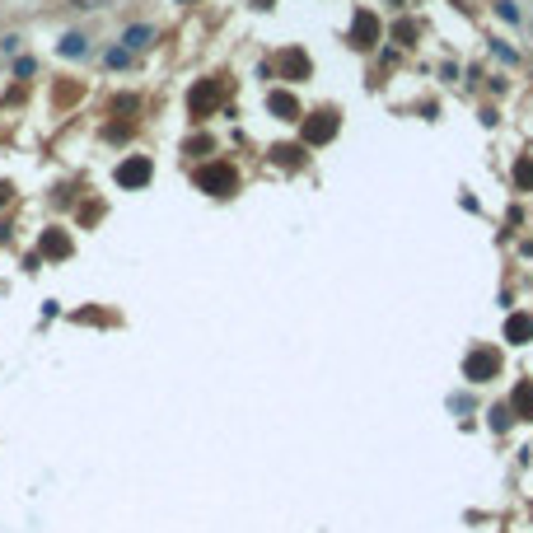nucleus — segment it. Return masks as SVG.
<instances>
[{
	"label": "nucleus",
	"instance_id": "obj_1",
	"mask_svg": "<svg viewBox=\"0 0 533 533\" xmlns=\"http://www.w3.org/2000/svg\"><path fill=\"white\" fill-rule=\"evenodd\" d=\"M197 188L211 192V197H234V192H239L234 164H225V159H216V164H202V169H197Z\"/></svg>",
	"mask_w": 533,
	"mask_h": 533
},
{
	"label": "nucleus",
	"instance_id": "obj_2",
	"mask_svg": "<svg viewBox=\"0 0 533 533\" xmlns=\"http://www.w3.org/2000/svg\"><path fill=\"white\" fill-rule=\"evenodd\" d=\"M112 178H117V188H126V192H141V188H150V178H155V164L145 155H126L117 169H112Z\"/></svg>",
	"mask_w": 533,
	"mask_h": 533
},
{
	"label": "nucleus",
	"instance_id": "obj_3",
	"mask_svg": "<svg viewBox=\"0 0 533 533\" xmlns=\"http://www.w3.org/2000/svg\"><path fill=\"white\" fill-rule=\"evenodd\" d=\"M220 103V80H197L188 89V112L192 117H211Z\"/></svg>",
	"mask_w": 533,
	"mask_h": 533
},
{
	"label": "nucleus",
	"instance_id": "obj_4",
	"mask_svg": "<svg viewBox=\"0 0 533 533\" xmlns=\"http://www.w3.org/2000/svg\"><path fill=\"white\" fill-rule=\"evenodd\" d=\"M496 370H501V356H496L491 346H482V351H472L468 361H463V375H468L472 384H486V379H496Z\"/></svg>",
	"mask_w": 533,
	"mask_h": 533
},
{
	"label": "nucleus",
	"instance_id": "obj_5",
	"mask_svg": "<svg viewBox=\"0 0 533 533\" xmlns=\"http://www.w3.org/2000/svg\"><path fill=\"white\" fill-rule=\"evenodd\" d=\"M332 136H337V112H332V108L304 117V141H309V145H323V141H332Z\"/></svg>",
	"mask_w": 533,
	"mask_h": 533
},
{
	"label": "nucleus",
	"instance_id": "obj_6",
	"mask_svg": "<svg viewBox=\"0 0 533 533\" xmlns=\"http://www.w3.org/2000/svg\"><path fill=\"white\" fill-rule=\"evenodd\" d=\"M351 43H356L361 52L379 43V19L370 15V10H361V15H356V24H351Z\"/></svg>",
	"mask_w": 533,
	"mask_h": 533
},
{
	"label": "nucleus",
	"instance_id": "obj_7",
	"mask_svg": "<svg viewBox=\"0 0 533 533\" xmlns=\"http://www.w3.org/2000/svg\"><path fill=\"white\" fill-rule=\"evenodd\" d=\"M266 108H271V117H281V122H295L299 117V98L290 94V89H271V94H266Z\"/></svg>",
	"mask_w": 533,
	"mask_h": 533
},
{
	"label": "nucleus",
	"instance_id": "obj_8",
	"mask_svg": "<svg viewBox=\"0 0 533 533\" xmlns=\"http://www.w3.org/2000/svg\"><path fill=\"white\" fill-rule=\"evenodd\" d=\"M281 75L285 80H309V75H314V66H309V57H304L299 47H285L281 52Z\"/></svg>",
	"mask_w": 533,
	"mask_h": 533
},
{
	"label": "nucleus",
	"instance_id": "obj_9",
	"mask_svg": "<svg viewBox=\"0 0 533 533\" xmlns=\"http://www.w3.org/2000/svg\"><path fill=\"white\" fill-rule=\"evenodd\" d=\"M43 253L61 262V257H70V253H75V243L66 239V230H47V234H43Z\"/></svg>",
	"mask_w": 533,
	"mask_h": 533
},
{
	"label": "nucleus",
	"instance_id": "obj_10",
	"mask_svg": "<svg viewBox=\"0 0 533 533\" xmlns=\"http://www.w3.org/2000/svg\"><path fill=\"white\" fill-rule=\"evenodd\" d=\"M150 43H155V24H131V29L122 33L126 52H141V47H150Z\"/></svg>",
	"mask_w": 533,
	"mask_h": 533
},
{
	"label": "nucleus",
	"instance_id": "obj_11",
	"mask_svg": "<svg viewBox=\"0 0 533 533\" xmlns=\"http://www.w3.org/2000/svg\"><path fill=\"white\" fill-rule=\"evenodd\" d=\"M57 52H61L66 61H80V57H89V38H84V33H66Z\"/></svg>",
	"mask_w": 533,
	"mask_h": 533
},
{
	"label": "nucleus",
	"instance_id": "obj_12",
	"mask_svg": "<svg viewBox=\"0 0 533 533\" xmlns=\"http://www.w3.org/2000/svg\"><path fill=\"white\" fill-rule=\"evenodd\" d=\"M505 337H510V342H529V337H533V318L529 314H515L510 323H505Z\"/></svg>",
	"mask_w": 533,
	"mask_h": 533
},
{
	"label": "nucleus",
	"instance_id": "obj_13",
	"mask_svg": "<svg viewBox=\"0 0 533 533\" xmlns=\"http://www.w3.org/2000/svg\"><path fill=\"white\" fill-rule=\"evenodd\" d=\"M271 159H276V164H285V169H299V164H304V145H276V150H271Z\"/></svg>",
	"mask_w": 533,
	"mask_h": 533
},
{
	"label": "nucleus",
	"instance_id": "obj_14",
	"mask_svg": "<svg viewBox=\"0 0 533 533\" xmlns=\"http://www.w3.org/2000/svg\"><path fill=\"white\" fill-rule=\"evenodd\" d=\"M515 183L524 192H533V159H519V164H515Z\"/></svg>",
	"mask_w": 533,
	"mask_h": 533
},
{
	"label": "nucleus",
	"instance_id": "obj_15",
	"mask_svg": "<svg viewBox=\"0 0 533 533\" xmlns=\"http://www.w3.org/2000/svg\"><path fill=\"white\" fill-rule=\"evenodd\" d=\"M126 61H131V52H126V47H108V52H103V66H108V70H122Z\"/></svg>",
	"mask_w": 533,
	"mask_h": 533
},
{
	"label": "nucleus",
	"instance_id": "obj_16",
	"mask_svg": "<svg viewBox=\"0 0 533 533\" xmlns=\"http://www.w3.org/2000/svg\"><path fill=\"white\" fill-rule=\"evenodd\" d=\"M515 407H519V416L529 421V416H533V389H519L515 393Z\"/></svg>",
	"mask_w": 533,
	"mask_h": 533
},
{
	"label": "nucleus",
	"instance_id": "obj_17",
	"mask_svg": "<svg viewBox=\"0 0 533 533\" xmlns=\"http://www.w3.org/2000/svg\"><path fill=\"white\" fill-rule=\"evenodd\" d=\"M393 38H398L403 47H412V38H416V24H393Z\"/></svg>",
	"mask_w": 533,
	"mask_h": 533
},
{
	"label": "nucleus",
	"instance_id": "obj_18",
	"mask_svg": "<svg viewBox=\"0 0 533 533\" xmlns=\"http://www.w3.org/2000/svg\"><path fill=\"white\" fill-rule=\"evenodd\" d=\"M136 108H141L136 94H117V103H112V112H136Z\"/></svg>",
	"mask_w": 533,
	"mask_h": 533
},
{
	"label": "nucleus",
	"instance_id": "obj_19",
	"mask_svg": "<svg viewBox=\"0 0 533 533\" xmlns=\"http://www.w3.org/2000/svg\"><path fill=\"white\" fill-rule=\"evenodd\" d=\"M19 47H24V38H19V33H5V38H0V52H5V57H15Z\"/></svg>",
	"mask_w": 533,
	"mask_h": 533
},
{
	"label": "nucleus",
	"instance_id": "obj_20",
	"mask_svg": "<svg viewBox=\"0 0 533 533\" xmlns=\"http://www.w3.org/2000/svg\"><path fill=\"white\" fill-rule=\"evenodd\" d=\"M33 70H38V66H33V57H19V61H15V75H19V80H29Z\"/></svg>",
	"mask_w": 533,
	"mask_h": 533
},
{
	"label": "nucleus",
	"instance_id": "obj_21",
	"mask_svg": "<svg viewBox=\"0 0 533 533\" xmlns=\"http://www.w3.org/2000/svg\"><path fill=\"white\" fill-rule=\"evenodd\" d=\"M103 136H108V141H126V136H131V126H122V122H112L108 131H103Z\"/></svg>",
	"mask_w": 533,
	"mask_h": 533
},
{
	"label": "nucleus",
	"instance_id": "obj_22",
	"mask_svg": "<svg viewBox=\"0 0 533 533\" xmlns=\"http://www.w3.org/2000/svg\"><path fill=\"white\" fill-rule=\"evenodd\" d=\"M10 197H15V188H10V183H0V206H10Z\"/></svg>",
	"mask_w": 533,
	"mask_h": 533
},
{
	"label": "nucleus",
	"instance_id": "obj_23",
	"mask_svg": "<svg viewBox=\"0 0 533 533\" xmlns=\"http://www.w3.org/2000/svg\"><path fill=\"white\" fill-rule=\"evenodd\" d=\"M257 10H271V0H257Z\"/></svg>",
	"mask_w": 533,
	"mask_h": 533
}]
</instances>
